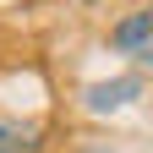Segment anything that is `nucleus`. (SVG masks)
Returning a JSON list of instances; mask_svg holds the SVG:
<instances>
[{
	"mask_svg": "<svg viewBox=\"0 0 153 153\" xmlns=\"http://www.w3.org/2000/svg\"><path fill=\"white\" fill-rule=\"evenodd\" d=\"M137 60H142V66H153V44H148V49H142V55H137Z\"/></svg>",
	"mask_w": 153,
	"mask_h": 153,
	"instance_id": "4",
	"label": "nucleus"
},
{
	"mask_svg": "<svg viewBox=\"0 0 153 153\" xmlns=\"http://www.w3.org/2000/svg\"><path fill=\"white\" fill-rule=\"evenodd\" d=\"M88 6H93V0H88Z\"/></svg>",
	"mask_w": 153,
	"mask_h": 153,
	"instance_id": "6",
	"label": "nucleus"
},
{
	"mask_svg": "<svg viewBox=\"0 0 153 153\" xmlns=\"http://www.w3.org/2000/svg\"><path fill=\"white\" fill-rule=\"evenodd\" d=\"M0 153H38V126L0 115Z\"/></svg>",
	"mask_w": 153,
	"mask_h": 153,
	"instance_id": "3",
	"label": "nucleus"
},
{
	"mask_svg": "<svg viewBox=\"0 0 153 153\" xmlns=\"http://www.w3.org/2000/svg\"><path fill=\"white\" fill-rule=\"evenodd\" d=\"M131 99H142V76H109V82H93V88H88V109H93V115L126 109Z\"/></svg>",
	"mask_w": 153,
	"mask_h": 153,
	"instance_id": "1",
	"label": "nucleus"
},
{
	"mask_svg": "<svg viewBox=\"0 0 153 153\" xmlns=\"http://www.w3.org/2000/svg\"><path fill=\"white\" fill-rule=\"evenodd\" d=\"M76 153H109V148H93V142H88V148H76Z\"/></svg>",
	"mask_w": 153,
	"mask_h": 153,
	"instance_id": "5",
	"label": "nucleus"
},
{
	"mask_svg": "<svg viewBox=\"0 0 153 153\" xmlns=\"http://www.w3.org/2000/svg\"><path fill=\"white\" fill-rule=\"evenodd\" d=\"M109 44H115V49H131V55H142V49L153 44V6H142V11L120 16V22L109 27Z\"/></svg>",
	"mask_w": 153,
	"mask_h": 153,
	"instance_id": "2",
	"label": "nucleus"
}]
</instances>
